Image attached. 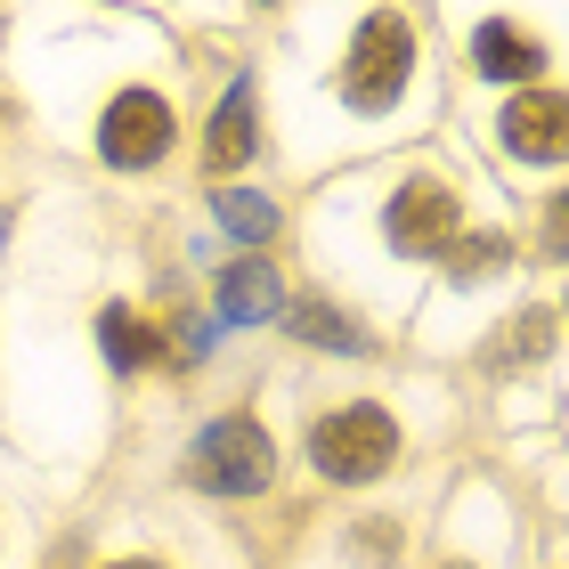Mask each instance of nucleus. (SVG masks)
Wrapping results in <instances>:
<instances>
[{
  "label": "nucleus",
  "mask_w": 569,
  "mask_h": 569,
  "mask_svg": "<svg viewBox=\"0 0 569 569\" xmlns=\"http://www.w3.org/2000/svg\"><path fill=\"white\" fill-rule=\"evenodd\" d=\"M537 342H553V318H546V309H529L521 326H505L488 358H497V367H521V358H537Z\"/></svg>",
  "instance_id": "ddd939ff"
},
{
  "label": "nucleus",
  "mask_w": 569,
  "mask_h": 569,
  "mask_svg": "<svg viewBox=\"0 0 569 569\" xmlns=\"http://www.w3.org/2000/svg\"><path fill=\"white\" fill-rule=\"evenodd\" d=\"M212 212H220V228H228L237 244H269V237H277V203H269L261 188H220Z\"/></svg>",
  "instance_id": "9b49d317"
},
{
  "label": "nucleus",
  "mask_w": 569,
  "mask_h": 569,
  "mask_svg": "<svg viewBox=\"0 0 569 569\" xmlns=\"http://www.w3.org/2000/svg\"><path fill=\"white\" fill-rule=\"evenodd\" d=\"M505 252H512V244H505V237H488V228H480V237H456L448 252H439V261H448V277H480V269H497Z\"/></svg>",
  "instance_id": "4468645a"
},
{
  "label": "nucleus",
  "mask_w": 569,
  "mask_h": 569,
  "mask_svg": "<svg viewBox=\"0 0 569 569\" xmlns=\"http://www.w3.org/2000/svg\"><path fill=\"white\" fill-rule=\"evenodd\" d=\"M382 237H391V252H407V261H439L456 237H463V203L448 179H407V188L382 203Z\"/></svg>",
  "instance_id": "20e7f679"
},
{
  "label": "nucleus",
  "mask_w": 569,
  "mask_h": 569,
  "mask_svg": "<svg viewBox=\"0 0 569 569\" xmlns=\"http://www.w3.org/2000/svg\"><path fill=\"white\" fill-rule=\"evenodd\" d=\"M252 154H261V107H252V82H228L220 114L203 122V163L237 171V163H252Z\"/></svg>",
  "instance_id": "0eeeda50"
},
{
  "label": "nucleus",
  "mask_w": 569,
  "mask_h": 569,
  "mask_svg": "<svg viewBox=\"0 0 569 569\" xmlns=\"http://www.w3.org/2000/svg\"><path fill=\"white\" fill-rule=\"evenodd\" d=\"M98 350H107L114 375H139L147 358H154V326L131 318V309H107V318H98Z\"/></svg>",
  "instance_id": "f8f14e48"
},
{
  "label": "nucleus",
  "mask_w": 569,
  "mask_h": 569,
  "mask_svg": "<svg viewBox=\"0 0 569 569\" xmlns=\"http://www.w3.org/2000/svg\"><path fill=\"white\" fill-rule=\"evenodd\" d=\"M107 569H163V561H107Z\"/></svg>",
  "instance_id": "2eb2a0df"
},
{
  "label": "nucleus",
  "mask_w": 569,
  "mask_h": 569,
  "mask_svg": "<svg viewBox=\"0 0 569 569\" xmlns=\"http://www.w3.org/2000/svg\"><path fill=\"white\" fill-rule=\"evenodd\" d=\"M407 73H416V24H407L399 9H375L367 24H358L350 66H342V98H350V114H382V107H399Z\"/></svg>",
  "instance_id": "7ed1b4c3"
},
{
  "label": "nucleus",
  "mask_w": 569,
  "mask_h": 569,
  "mask_svg": "<svg viewBox=\"0 0 569 569\" xmlns=\"http://www.w3.org/2000/svg\"><path fill=\"white\" fill-rule=\"evenodd\" d=\"M497 139H505V154H521V163H561V139H569L561 90H512L505 114H497Z\"/></svg>",
  "instance_id": "423d86ee"
},
{
  "label": "nucleus",
  "mask_w": 569,
  "mask_h": 569,
  "mask_svg": "<svg viewBox=\"0 0 569 569\" xmlns=\"http://www.w3.org/2000/svg\"><path fill=\"white\" fill-rule=\"evenodd\" d=\"M98 154L114 171H147L171 154V107L154 90H114L107 114H98Z\"/></svg>",
  "instance_id": "39448f33"
},
{
  "label": "nucleus",
  "mask_w": 569,
  "mask_h": 569,
  "mask_svg": "<svg viewBox=\"0 0 569 569\" xmlns=\"http://www.w3.org/2000/svg\"><path fill=\"white\" fill-rule=\"evenodd\" d=\"M188 480L203 497H261L277 480V448L252 416H212L188 439Z\"/></svg>",
  "instance_id": "f03ea898"
},
{
  "label": "nucleus",
  "mask_w": 569,
  "mask_h": 569,
  "mask_svg": "<svg viewBox=\"0 0 569 569\" xmlns=\"http://www.w3.org/2000/svg\"><path fill=\"white\" fill-rule=\"evenodd\" d=\"M391 456H399V423H391V407H375V399H350V407H333V416L309 423V463H318V480H333V488L382 480Z\"/></svg>",
  "instance_id": "f257e3e1"
},
{
  "label": "nucleus",
  "mask_w": 569,
  "mask_h": 569,
  "mask_svg": "<svg viewBox=\"0 0 569 569\" xmlns=\"http://www.w3.org/2000/svg\"><path fill=\"white\" fill-rule=\"evenodd\" d=\"M448 569H472V561H448Z\"/></svg>",
  "instance_id": "dca6fc26"
},
{
  "label": "nucleus",
  "mask_w": 569,
  "mask_h": 569,
  "mask_svg": "<svg viewBox=\"0 0 569 569\" xmlns=\"http://www.w3.org/2000/svg\"><path fill=\"white\" fill-rule=\"evenodd\" d=\"M284 309V284L269 261H228L220 269V326H261Z\"/></svg>",
  "instance_id": "1a4fd4ad"
},
{
  "label": "nucleus",
  "mask_w": 569,
  "mask_h": 569,
  "mask_svg": "<svg viewBox=\"0 0 569 569\" xmlns=\"http://www.w3.org/2000/svg\"><path fill=\"white\" fill-rule=\"evenodd\" d=\"M472 66H480V82L512 90V82H537V73H546V49L529 33H512L505 17H488V24H472Z\"/></svg>",
  "instance_id": "6e6552de"
},
{
  "label": "nucleus",
  "mask_w": 569,
  "mask_h": 569,
  "mask_svg": "<svg viewBox=\"0 0 569 569\" xmlns=\"http://www.w3.org/2000/svg\"><path fill=\"white\" fill-rule=\"evenodd\" d=\"M284 318V333L293 342H309V350H333V358H367V333H358L342 309H326V301H293V309H277Z\"/></svg>",
  "instance_id": "9d476101"
}]
</instances>
